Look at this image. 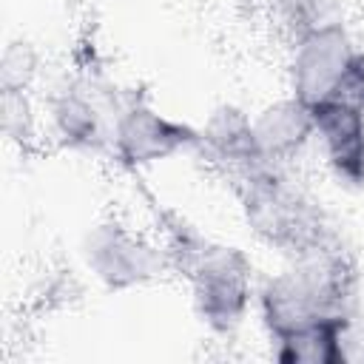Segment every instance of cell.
Segmentation results:
<instances>
[{"mask_svg":"<svg viewBox=\"0 0 364 364\" xmlns=\"http://www.w3.org/2000/svg\"><path fill=\"white\" fill-rule=\"evenodd\" d=\"M156 236L168 253L171 273L191 290L196 321L216 338L233 336L256 304L259 273L247 250L208 236L173 208L156 205Z\"/></svg>","mask_w":364,"mask_h":364,"instance_id":"obj_1","label":"cell"},{"mask_svg":"<svg viewBox=\"0 0 364 364\" xmlns=\"http://www.w3.org/2000/svg\"><path fill=\"white\" fill-rule=\"evenodd\" d=\"M361 273L353 253L336 242L304 256L282 259V264L256 284V316L276 341L330 318H358Z\"/></svg>","mask_w":364,"mask_h":364,"instance_id":"obj_2","label":"cell"},{"mask_svg":"<svg viewBox=\"0 0 364 364\" xmlns=\"http://www.w3.org/2000/svg\"><path fill=\"white\" fill-rule=\"evenodd\" d=\"M233 193L250 236L282 259L341 242L324 205L284 165H259L233 182Z\"/></svg>","mask_w":364,"mask_h":364,"instance_id":"obj_3","label":"cell"},{"mask_svg":"<svg viewBox=\"0 0 364 364\" xmlns=\"http://www.w3.org/2000/svg\"><path fill=\"white\" fill-rule=\"evenodd\" d=\"M128 88H119L97 63H80L46 94V125L71 154L108 156L117 114Z\"/></svg>","mask_w":364,"mask_h":364,"instance_id":"obj_4","label":"cell"},{"mask_svg":"<svg viewBox=\"0 0 364 364\" xmlns=\"http://www.w3.org/2000/svg\"><path fill=\"white\" fill-rule=\"evenodd\" d=\"M80 262L108 293H131L171 276V262L159 236L114 216L85 228L80 239Z\"/></svg>","mask_w":364,"mask_h":364,"instance_id":"obj_5","label":"cell"},{"mask_svg":"<svg viewBox=\"0 0 364 364\" xmlns=\"http://www.w3.org/2000/svg\"><path fill=\"white\" fill-rule=\"evenodd\" d=\"M196 139V125L156 108L148 94L128 88L114 122L108 159L125 173H142L182 154H193Z\"/></svg>","mask_w":364,"mask_h":364,"instance_id":"obj_6","label":"cell"},{"mask_svg":"<svg viewBox=\"0 0 364 364\" xmlns=\"http://www.w3.org/2000/svg\"><path fill=\"white\" fill-rule=\"evenodd\" d=\"M358 48L361 46L344 20H330L293 37L287 54V91L310 108L327 102L355 60Z\"/></svg>","mask_w":364,"mask_h":364,"instance_id":"obj_7","label":"cell"},{"mask_svg":"<svg viewBox=\"0 0 364 364\" xmlns=\"http://www.w3.org/2000/svg\"><path fill=\"white\" fill-rule=\"evenodd\" d=\"M199 139L193 156H199L208 168L225 176L230 185L259 165H264L256 136H253V114L236 102H219L208 111L202 125H196Z\"/></svg>","mask_w":364,"mask_h":364,"instance_id":"obj_8","label":"cell"},{"mask_svg":"<svg viewBox=\"0 0 364 364\" xmlns=\"http://www.w3.org/2000/svg\"><path fill=\"white\" fill-rule=\"evenodd\" d=\"M316 148L327 173L344 191H364V108L327 100L313 108Z\"/></svg>","mask_w":364,"mask_h":364,"instance_id":"obj_9","label":"cell"},{"mask_svg":"<svg viewBox=\"0 0 364 364\" xmlns=\"http://www.w3.org/2000/svg\"><path fill=\"white\" fill-rule=\"evenodd\" d=\"M253 136L264 162L290 168L316 142L313 108L287 91L253 111Z\"/></svg>","mask_w":364,"mask_h":364,"instance_id":"obj_10","label":"cell"},{"mask_svg":"<svg viewBox=\"0 0 364 364\" xmlns=\"http://www.w3.org/2000/svg\"><path fill=\"white\" fill-rule=\"evenodd\" d=\"M358 318H330L270 341V355L282 364H344L355 358Z\"/></svg>","mask_w":364,"mask_h":364,"instance_id":"obj_11","label":"cell"},{"mask_svg":"<svg viewBox=\"0 0 364 364\" xmlns=\"http://www.w3.org/2000/svg\"><path fill=\"white\" fill-rule=\"evenodd\" d=\"M0 117H3V134L9 142L20 148H28L37 142L40 119H37V108L28 91L0 88Z\"/></svg>","mask_w":364,"mask_h":364,"instance_id":"obj_12","label":"cell"},{"mask_svg":"<svg viewBox=\"0 0 364 364\" xmlns=\"http://www.w3.org/2000/svg\"><path fill=\"white\" fill-rule=\"evenodd\" d=\"M273 11L284 26V31L290 34V40L321 23L341 20L338 6L333 0H273Z\"/></svg>","mask_w":364,"mask_h":364,"instance_id":"obj_13","label":"cell"},{"mask_svg":"<svg viewBox=\"0 0 364 364\" xmlns=\"http://www.w3.org/2000/svg\"><path fill=\"white\" fill-rule=\"evenodd\" d=\"M34 74H37V57L28 48V43L23 40L9 43L3 51V63H0V88L28 91Z\"/></svg>","mask_w":364,"mask_h":364,"instance_id":"obj_14","label":"cell"},{"mask_svg":"<svg viewBox=\"0 0 364 364\" xmlns=\"http://www.w3.org/2000/svg\"><path fill=\"white\" fill-rule=\"evenodd\" d=\"M330 100H338V102L364 108V48H358L355 60L350 63L347 74L341 77V82H338V88H336V94Z\"/></svg>","mask_w":364,"mask_h":364,"instance_id":"obj_15","label":"cell"}]
</instances>
